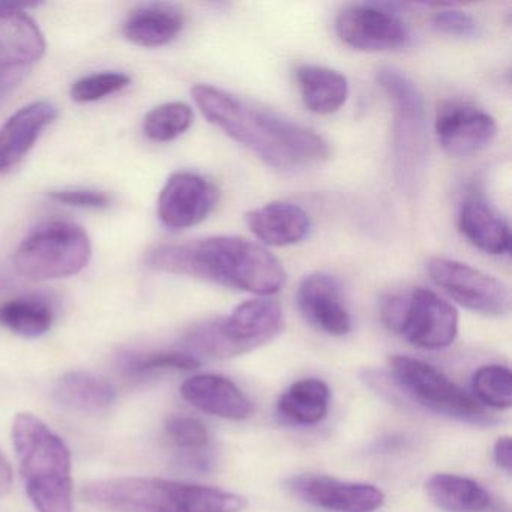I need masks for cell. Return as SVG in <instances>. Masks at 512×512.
Listing matches in <instances>:
<instances>
[{"label":"cell","mask_w":512,"mask_h":512,"mask_svg":"<svg viewBox=\"0 0 512 512\" xmlns=\"http://www.w3.org/2000/svg\"><path fill=\"white\" fill-rule=\"evenodd\" d=\"M202 115L235 142L281 172H296L325 163L328 142L316 131L277 113L247 103L223 89L196 85L191 89Z\"/></svg>","instance_id":"cell-1"},{"label":"cell","mask_w":512,"mask_h":512,"mask_svg":"<svg viewBox=\"0 0 512 512\" xmlns=\"http://www.w3.org/2000/svg\"><path fill=\"white\" fill-rule=\"evenodd\" d=\"M146 265L260 296L280 292L287 278L283 263L274 254L241 236L157 245L146 254Z\"/></svg>","instance_id":"cell-2"},{"label":"cell","mask_w":512,"mask_h":512,"mask_svg":"<svg viewBox=\"0 0 512 512\" xmlns=\"http://www.w3.org/2000/svg\"><path fill=\"white\" fill-rule=\"evenodd\" d=\"M82 496L106 512H241L247 506L244 497L220 488L143 476L91 482Z\"/></svg>","instance_id":"cell-3"},{"label":"cell","mask_w":512,"mask_h":512,"mask_svg":"<svg viewBox=\"0 0 512 512\" xmlns=\"http://www.w3.org/2000/svg\"><path fill=\"white\" fill-rule=\"evenodd\" d=\"M13 443L26 493L40 512H73L71 452L67 443L32 413L13 422Z\"/></svg>","instance_id":"cell-4"},{"label":"cell","mask_w":512,"mask_h":512,"mask_svg":"<svg viewBox=\"0 0 512 512\" xmlns=\"http://www.w3.org/2000/svg\"><path fill=\"white\" fill-rule=\"evenodd\" d=\"M376 79L394 112L392 167L395 181L407 194L416 193L424 182L430 151L424 95L418 85L397 68H380Z\"/></svg>","instance_id":"cell-5"},{"label":"cell","mask_w":512,"mask_h":512,"mask_svg":"<svg viewBox=\"0 0 512 512\" xmlns=\"http://www.w3.org/2000/svg\"><path fill=\"white\" fill-rule=\"evenodd\" d=\"M284 326L283 308L271 299L242 302L229 316L197 323L185 334L188 349L209 358L227 359L271 343Z\"/></svg>","instance_id":"cell-6"},{"label":"cell","mask_w":512,"mask_h":512,"mask_svg":"<svg viewBox=\"0 0 512 512\" xmlns=\"http://www.w3.org/2000/svg\"><path fill=\"white\" fill-rule=\"evenodd\" d=\"M380 317L389 331L419 349H446L458 334L457 310L424 287H404L383 296Z\"/></svg>","instance_id":"cell-7"},{"label":"cell","mask_w":512,"mask_h":512,"mask_svg":"<svg viewBox=\"0 0 512 512\" xmlns=\"http://www.w3.org/2000/svg\"><path fill=\"white\" fill-rule=\"evenodd\" d=\"M92 256L88 233L68 221L37 227L14 254L17 274L32 281H52L79 274Z\"/></svg>","instance_id":"cell-8"},{"label":"cell","mask_w":512,"mask_h":512,"mask_svg":"<svg viewBox=\"0 0 512 512\" xmlns=\"http://www.w3.org/2000/svg\"><path fill=\"white\" fill-rule=\"evenodd\" d=\"M388 362L395 385L419 406L473 425H490L496 421L475 397L433 365L401 355L391 356Z\"/></svg>","instance_id":"cell-9"},{"label":"cell","mask_w":512,"mask_h":512,"mask_svg":"<svg viewBox=\"0 0 512 512\" xmlns=\"http://www.w3.org/2000/svg\"><path fill=\"white\" fill-rule=\"evenodd\" d=\"M433 283L461 307L488 317L506 316L511 310V292L499 278L458 260L434 257L427 263Z\"/></svg>","instance_id":"cell-10"},{"label":"cell","mask_w":512,"mask_h":512,"mask_svg":"<svg viewBox=\"0 0 512 512\" xmlns=\"http://www.w3.org/2000/svg\"><path fill=\"white\" fill-rule=\"evenodd\" d=\"M335 31L346 46L361 52H398L413 43L412 29L388 5H347L335 19Z\"/></svg>","instance_id":"cell-11"},{"label":"cell","mask_w":512,"mask_h":512,"mask_svg":"<svg viewBox=\"0 0 512 512\" xmlns=\"http://www.w3.org/2000/svg\"><path fill=\"white\" fill-rule=\"evenodd\" d=\"M439 145L451 157H470L490 146L496 136L493 116L463 101H443L434 121Z\"/></svg>","instance_id":"cell-12"},{"label":"cell","mask_w":512,"mask_h":512,"mask_svg":"<svg viewBox=\"0 0 512 512\" xmlns=\"http://www.w3.org/2000/svg\"><path fill=\"white\" fill-rule=\"evenodd\" d=\"M220 191L209 179L193 172L173 173L158 199V217L170 230L202 223L214 211Z\"/></svg>","instance_id":"cell-13"},{"label":"cell","mask_w":512,"mask_h":512,"mask_svg":"<svg viewBox=\"0 0 512 512\" xmlns=\"http://www.w3.org/2000/svg\"><path fill=\"white\" fill-rule=\"evenodd\" d=\"M287 487L302 502L334 512H374L385 505L379 487L365 482L340 481L325 475H299Z\"/></svg>","instance_id":"cell-14"},{"label":"cell","mask_w":512,"mask_h":512,"mask_svg":"<svg viewBox=\"0 0 512 512\" xmlns=\"http://www.w3.org/2000/svg\"><path fill=\"white\" fill-rule=\"evenodd\" d=\"M299 311L310 325L334 337L352 331V316L344 302L340 284L331 275L316 272L301 281L296 293Z\"/></svg>","instance_id":"cell-15"},{"label":"cell","mask_w":512,"mask_h":512,"mask_svg":"<svg viewBox=\"0 0 512 512\" xmlns=\"http://www.w3.org/2000/svg\"><path fill=\"white\" fill-rule=\"evenodd\" d=\"M28 5L0 4V70H26L46 52V40Z\"/></svg>","instance_id":"cell-16"},{"label":"cell","mask_w":512,"mask_h":512,"mask_svg":"<svg viewBox=\"0 0 512 512\" xmlns=\"http://www.w3.org/2000/svg\"><path fill=\"white\" fill-rule=\"evenodd\" d=\"M185 401L218 418L245 421L254 413V404L236 383L218 374H199L181 385Z\"/></svg>","instance_id":"cell-17"},{"label":"cell","mask_w":512,"mask_h":512,"mask_svg":"<svg viewBox=\"0 0 512 512\" xmlns=\"http://www.w3.org/2000/svg\"><path fill=\"white\" fill-rule=\"evenodd\" d=\"M56 118L58 107L49 101H37L14 113L0 130V173L19 166Z\"/></svg>","instance_id":"cell-18"},{"label":"cell","mask_w":512,"mask_h":512,"mask_svg":"<svg viewBox=\"0 0 512 512\" xmlns=\"http://www.w3.org/2000/svg\"><path fill=\"white\" fill-rule=\"evenodd\" d=\"M245 223L254 236L271 247L298 244L310 233L311 221L301 206L272 202L245 215Z\"/></svg>","instance_id":"cell-19"},{"label":"cell","mask_w":512,"mask_h":512,"mask_svg":"<svg viewBox=\"0 0 512 512\" xmlns=\"http://www.w3.org/2000/svg\"><path fill=\"white\" fill-rule=\"evenodd\" d=\"M458 229L473 247L485 254L505 256L511 251L508 221L500 217L485 200L472 197L461 205Z\"/></svg>","instance_id":"cell-20"},{"label":"cell","mask_w":512,"mask_h":512,"mask_svg":"<svg viewBox=\"0 0 512 512\" xmlns=\"http://www.w3.org/2000/svg\"><path fill=\"white\" fill-rule=\"evenodd\" d=\"M181 8L170 4H149L137 8L124 23L128 41L142 47H161L172 43L184 29Z\"/></svg>","instance_id":"cell-21"},{"label":"cell","mask_w":512,"mask_h":512,"mask_svg":"<svg viewBox=\"0 0 512 512\" xmlns=\"http://www.w3.org/2000/svg\"><path fill=\"white\" fill-rule=\"evenodd\" d=\"M55 400L73 412L97 415L115 404L116 389L109 380L97 374L70 371L56 383Z\"/></svg>","instance_id":"cell-22"},{"label":"cell","mask_w":512,"mask_h":512,"mask_svg":"<svg viewBox=\"0 0 512 512\" xmlns=\"http://www.w3.org/2000/svg\"><path fill=\"white\" fill-rule=\"evenodd\" d=\"M302 101L316 115H332L346 103L349 83L346 77L331 68L301 65L296 70Z\"/></svg>","instance_id":"cell-23"},{"label":"cell","mask_w":512,"mask_h":512,"mask_svg":"<svg viewBox=\"0 0 512 512\" xmlns=\"http://www.w3.org/2000/svg\"><path fill=\"white\" fill-rule=\"evenodd\" d=\"M425 493L437 508L446 512H484L491 496L475 479L452 473H436L425 482Z\"/></svg>","instance_id":"cell-24"},{"label":"cell","mask_w":512,"mask_h":512,"mask_svg":"<svg viewBox=\"0 0 512 512\" xmlns=\"http://www.w3.org/2000/svg\"><path fill=\"white\" fill-rule=\"evenodd\" d=\"M331 389L323 380L310 377L293 383L278 398L277 410L286 421L316 425L328 416Z\"/></svg>","instance_id":"cell-25"},{"label":"cell","mask_w":512,"mask_h":512,"mask_svg":"<svg viewBox=\"0 0 512 512\" xmlns=\"http://www.w3.org/2000/svg\"><path fill=\"white\" fill-rule=\"evenodd\" d=\"M53 322L55 310L40 296H20L0 304V326L20 337H41L52 329Z\"/></svg>","instance_id":"cell-26"},{"label":"cell","mask_w":512,"mask_h":512,"mask_svg":"<svg viewBox=\"0 0 512 512\" xmlns=\"http://www.w3.org/2000/svg\"><path fill=\"white\" fill-rule=\"evenodd\" d=\"M199 365L196 356L185 352L130 353L119 362L122 374L131 380H145L164 371L196 370Z\"/></svg>","instance_id":"cell-27"},{"label":"cell","mask_w":512,"mask_h":512,"mask_svg":"<svg viewBox=\"0 0 512 512\" xmlns=\"http://www.w3.org/2000/svg\"><path fill=\"white\" fill-rule=\"evenodd\" d=\"M166 434L170 442L187 452L185 461L196 469H205L208 466V458L205 457L203 452L211 442L208 428L193 416L175 415L170 416L166 421Z\"/></svg>","instance_id":"cell-28"},{"label":"cell","mask_w":512,"mask_h":512,"mask_svg":"<svg viewBox=\"0 0 512 512\" xmlns=\"http://www.w3.org/2000/svg\"><path fill=\"white\" fill-rule=\"evenodd\" d=\"M472 391L481 406L508 410L512 406V374L505 365H482L473 373Z\"/></svg>","instance_id":"cell-29"},{"label":"cell","mask_w":512,"mask_h":512,"mask_svg":"<svg viewBox=\"0 0 512 512\" xmlns=\"http://www.w3.org/2000/svg\"><path fill=\"white\" fill-rule=\"evenodd\" d=\"M193 122V109L176 101L151 110L143 121V131L152 142L167 143L187 133Z\"/></svg>","instance_id":"cell-30"},{"label":"cell","mask_w":512,"mask_h":512,"mask_svg":"<svg viewBox=\"0 0 512 512\" xmlns=\"http://www.w3.org/2000/svg\"><path fill=\"white\" fill-rule=\"evenodd\" d=\"M131 79L124 73L106 71V73L89 74L74 83L71 98L77 103H94L109 95L116 94L130 85Z\"/></svg>","instance_id":"cell-31"},{"label":"cell","mask_w":512,"mask_h":512,"mask_svg":"<svg viewBox=\"0 0 512 512\" xmlns=\"http://www.w3.org/2000/svg\"><path fill=\"white\" fill-rule=\"evenodd\" d=\"M439 8L431 16L433 28L440 34L455 38H476L481 34V26L475 17L466 11L458 10L454 5H434Z\"/></svg>","instance_id":"cell-32"},{"label":"cell","mask_w":512,"mask_h":512,"mask_svg":"<svg viewBox=\"0 0 512 512\" xmlns=\"http://www.w3.org/2000/svg\"><path fill=\"white\" fill-rule=\"evenodd\" d=\"M50 199L62 205L83 209H104L112 203L109 194L104 191L86 190V188H64L50 193Z\"/></svg>","instance_id":"cell-33"},{"label":"cell","mask_w":512,"mask_h":512,"mask_svg":"<svg viewBox=\"0 0 512 512\" xmlns=\"http://www.w3.org/2000/svg\"><path fill=\"white\" fill-rule=\"evenodd\" d=\"M493 457L497 466L509 475L512 470L511 437L503 436L496 440V443H494L493 446Z\"/></svg>","instance_id":"cell-34"},{"label":"cell","mask_w":512,"mask_h":512,"mask_svg":"<svg viewBox=\"0 0 512 512\" xmlns=\"http://www.w3.org/2000/svg\"><path fill=\"white\" fill-rule=\"evenodd\" d=\"M25 70H0V100L7 97L23 80Z\"/></svg>","instance_id":"cell-35"},{"label":"cell","mask_w":512,"mask_h":512,"mask_svg":"<svg viewBox=\"0 0 512 512\" xmlns=\"http://www.w3.org/2000/svg\"><path fill=\"white\" fill-rule=\"evenodd\" d=\"M11 485H13V470L5 455L0 452V496L10 491Z\"/></svg>","instance_id":"cell-36"}]
</instances>
